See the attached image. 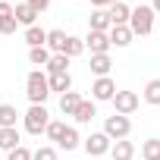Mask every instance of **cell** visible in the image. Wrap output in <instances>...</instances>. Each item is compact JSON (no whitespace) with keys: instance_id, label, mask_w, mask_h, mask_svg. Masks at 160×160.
I'll return each mask as SVG.
<instances>
[{"instance_id":"cell-2","label":"cell","mask_w":160,"mask_h":160,"mask_svg":"<svg viewBox=\"0 0 160 160\" xmlns=\"http://www.w3.org/2000/svg\"><path fill=\"white\" fill-rule=\"evenodd\" d=\"M129 28H132V35L138 38H144V35H151L154 28H157V13H154V7H132V19H129Z\"/></svg>"},{"instance_id":"cell-17","label":"cell","mask_w":160,"mask_h":160,"mask_svg":"<svg viewBox=\"0 0 160 160\" xmlns=\"http://www.w3.org/2000/svg\"><path fill=\"white\" fill-rule=\"evenodd\" d=\"M22 144V132L19 129H0V151H16Z\"/></svg>"},{"instance_id":"cell-28","label":"cell","mask_w":160,"mask_h":160,"mask_svg":"<svg viewBox=\"0 0 160 160\" xmlns=\"http://www.w3.org/2000/svg\"><path fill=\"white\" fill-rule=\"evenodd\" d=\"M63 53L72 60V57H78V53H85V38H75V35H69L66 38V47H63Z\"/></svg>"},{"instance_id":"cell-23","label":"cell","mask_w":160,"mask_h":160,"mask_svg":"<svg viewBox=\"0 0 160 160\" xmlns=\"http://www.w3.org/2000/svg\"><path fill=\"white\" fill-rule=\"evenodd\" d=\"M141 98H144V104L160 107V78H151V82L144 85V91H141Z\"/></svg>"},{"instance_id":"cell-18","label":"cell","mask_w":160,"mask_h":160,"mask_svg":"<svg viewBox=\"0 0 160 160\" xmlns=\"http://www.w3.org/2000/svg\"><path fill=\"white\" fill-rule=\"evenodd\" d=\"M94 116H98V104H94V101H82V107L75 110L72 119H75V126H88Z\"/></svg>"},{"instance_id":"cell-16","label":"cell","mask_w":160,"mask_h":160,"mask_svg":"<svg viewBox=\"0 0 160 160\" xmlns=\"http://www.w3.org/2000/svg\"><path fill=\"white\" fill-rule=\"evenodd\" d=\"M107 35H110V44H113V47H129V44H132V38H135L129 25H113Z\"/></svg>"},{"instance_id":"cell-22","label":"cell","mask_w":160,"mask_h":160,"mask_svg":"<svg viewBox=\"0 0 160 160\" xmlns=\"http://www.w3.org/2000/svg\"><path fill=\"white\" fill-rule=\"evenodd\" d=\"M50 91H57V94L72 91V75H69V72H57V75H50Z\"/></svg>"},{"instance_id":"cell-3","label":"cell","mask_w":160,"mask_h":160,"mask_svg":"<svg viewBox=\"0 0 160 160\" xmlns=\"http://www.w3.org/2000/svg\"><path fill=\"white\" fill-rule=\"evenodd\" d=\"M47 126H50V113H47V107L44 104H32L28 110H25V116H22V129L28 132V135H44L47 132Z\"/></svg>"},{"instance_id":"cell-34","label":"cell","mask_w":160,"mask_h":160,"mask_svg":"<svg viewBox=\"0 0 160 160\" xmlns=\"http://www.w3.org/2000/svg\"><path fill=\"white\" fill-rule=\"evenodd\" d=\"M151 7H154V13L160 16V0H154V3H151Z\"/></svg>"},{"instance_id":"cell-27","label":"cell","mask_w":160,"mask_h":160,"mask_svg":"<svg viewBox=\"0 0 160 160\" xmlns=\"http://www.w3.org/2000/svg\"><path fill=\"white\" fill-rule=\"evenodd\" d=\"M141 160H160V138L141 141Z\"/></svg>"},{"instance_id":"cell-6","label":"cell","mask_w":160,"mask_h":160,"mask_svg":"<svg viewBox=\"0 0 160 160\" xmlns=\"http://www.w3.org/2000/svg\"><path fill=\"white\" fill-rule=\"evenodd\" d=\"M116 82H113V78L110 75H104V78H94V82H91V101L94 104H104V101H113L116 98Z\"/></svg>"},{"instance_id":"cell-30","label":"cell","mask_w":160,"mask_h":160,"mask_svg":"<svg viewBox=\"0 0 160 160\" xmlns=\"http://www.w3.org/2000/svg\"><path fill=\"white\" fill-rule=\"evenodd\" d=\"M32 157H35V151H28L25 144H19L16 151H10V154H7V160H32Z\"/></svg>"},{"instance_id":"cell-13","label":"cell","mask_w":160,"mask_h":160,"mask_svg":"<svg viewBox=\"0 0 160 160\" xmlns=\"http://www.w3.org/2000/svg\"><path fill=\"white\" fill-rule=\"evenodd\" d=\"M82 135H78V129L75 126H66V132L60 135V141H57V148H63V151H75V148H82Z\"/></svg>"},{"instance_id":"cell-24","label":"cell","mask_w":160,"mask_h":160,"mask_svg":"<svg viewBox=\"0 0 160 160\" xmlns=\"http://www.w3.org/2000/svg\"><path fill=\"white\" fill-rule=\"evenodd\" d=\"M16 119H19V113L13 104H0V129H16Z\"/></svg>"},{"instance_id":"cell-14","label":"cell","mask_w":160,"mask_h":160,"mask_svg":"<svg viewBox=\"0 0 160 160\" xmlns=\"http://www.w3.org/2000/svg\"><path fill=\"white\" fill-rule=\"evenodd\" d=\"M107 13H110V22H113V25H129V19H132V7L122 3V0H116Z\"/></svg>"},{"instance_id":"cell-36","label":"cell","mask_w":160,"mask_h":160,"mask_svg":"<svg viewBox=\"0 0 160 160\" xmlns=\"http://www.w3.org/2000/svg\"><path fill=\"white\" fill-rule=\"evenodd\" d=\"M3 3H10V0H3Z\"/></svg>"},{"instance_id":"cell-31","label":"cell","mask_w":160,"mask_h":160,"mask_svg":"<svg viewBox=\"0 0 160 160\" xmlns=\"http://www.w3.org/2000/svg\"><path fill=\"white\" fill-rule=\"evenodd\" d=\"M32 160H57V148L44 144V148H38V151H35V157H32Z\"/></svg>"},{"instance_id":"cell-26","label":"cell","mask_w":160,"mask_h":160,"mask_svg":"<svg viewBox=\"0 0 160 160\" xmlns=\"http://www.w3.org/2000/svg\"><path fill=\"white\" fill-rule=\"evenodd\" d=\"M57 72H69V57H66V53H53V57H50L47 75H57Z\"/></svg>"},{"instance_id":"cell-11","label":"cell","mask_w":160,"mask_h":160,"mask_svg":"<svg viewBox=\"0 0 160 160\" xmlns=\"http://www.w3.org/2000/svg\"><path fill=\"white\" fill-rule=\"evenodd\" d=\"M88 69H91V75H94V78H104V75H110V69H113V60H110V53H94V57H91V63H88Z\"/></svg>"},{"instance_id":"cell-19","label":"cell","mask_w":160,"mask_h":160,"mask_svg":"<svg viewBox=\"0 0 160 160\" xmlns=\"http://www.w3.org/2000/svg\"><path fill=\"white\" fill-rule=\"evenodd\" d=\"M25 44H28V50L32 47H47V32L41 28V25H32V28H25Z\"/></svg>"},{"instance_id":"cell-25","label":"cell","mask_w":160,"mask_h":160,"mask_svg":"<svg viewBox=\"0 0 160 160\" xmlns=\"http://www.w3.org/2000/svg\"><path fill=\"white\" fill-rule=\"evenodd\" d=\"M50 47H32L28 50V60H32V66H44L47 69V63H50Z\"/></svg>"},{"instance_id":"cell-15","label":"cell","mask_w":160,"mask_h":160,"mask_svg":"<svg viewBox=\"0 0 160 160\" xmlns=\"http://www.w3.org/2000/svg\"><path fill=\"white\" fill-rule=\"evenodd\" d=\"M113 22H110V13L107 10H94L88 16V32H110Z\"/></svg>"},{"instance_id":"cell-29","label":"cell","mask_w":160,"mask_h":160,"mask_svg":"<svg viewBox=\"0 0 160 160\" xmlns=\"http://www.w3.org/2000/svg\"><path fill=\"white\" fill-rule=\"evenodd\" d=\"M63 132H66V122H63V119H50V126H47V132H44V135H47V138H50V141L57 144Z\"/></svg>"},{"instance_id":"cell-9","label":"cell","mask_w":160,"mask_h":160,"mask_svg":"<svg viewBox=\"0 0 160 160\" xmlns=\"http://www.w3.org/2000/svg\"><path fill=\"white\" fill-rule=\"evenodd\" d=\"M110 35L107 32H88L85 35V50H91V57L94 53H110Z\"/></svg>"},{"instance_id":"cell-33","label":"cell","mask_w":160,"mask_h":160,"mask_svg":"<svg viewBox=\"0 0 160 160\" xmlns=\"http://www.w3.org/2000/svg\"><path fill=\"white\" fill-rule=\"evenodd\" d=\"M28 3H32V7L38 10V13H44V10L50 7V0H28Z\"/></svg>"},{"instance_id":"cell-32","label":"cell","mask_w":160,"mask_h":160,"mask_svg":"<svg viewBox=\"0 0 160 160\" xmlns=\"http://www.w3.org/2000/svg\"><path fill=\"white\" fill-rule=\"evenodd\" d=\"M113 3H116V0H91V7H94V10H110Z\"/></svg>"},{"instance_id":"cell-10","label":"cell","mask_w":160,"mask_h":160,"mask_svg":"<svg viewBox=\"0 0 160 160\" xmlns=\"http://www.w3.org/2000/svg\"><path fill=\"white\" fill-rule=\"evenodd\" d=\"M38 10L28 3V0H22V3H16V19H19V25H25V28H32V25H38Z\"/></svg>"},{"instance_id":"cell-21","label":"cell","mask_w":160,"mask_h":160,"mask_svg":"<svg viewBox=\"0 0 160 160\" xmlns=\"http://www.w3.org/2000/svg\"><path fill=\"white\" fill-rule=\"evenodd\" d=\"M66 32L63 28H50L47 32V47H50V53H63V47H66Z\"/></svg>"},{"instance_id":"cell-8","label":"cell","mask_w":160,"mask_h":160,"mask_svg":"<svg viewBox=\"0 0 160 160\" xmlns=\"http://www.w3.org/2000/svg\"><path fill=\"white\" fill-rule=\"evenodd\" d=\"M16 28H19L16 7H13V3H3V0H0V35H16Z\"/></svg>"},{"instance_id":"cell-5","label":"cell","mask_w":160,"mask_h":160,"mask_svg":"<svg viewBox=\"0 0 160 160\" xmlns=\"http://www.w3.org/2000/svg\"><path fill=\"white\" fill-rule=\"evenodd\" d=\"M82 148H85V154H88V157H104V154H110L113 138H110L107 132H91V135L82 141Z\"/></svg>"},{"instance_id":"cell-1","label":"cell","mask_w":160,"mask_h":160,"mask_svg":"<svg viewBox=\"0 0 160 160\" xmlns=\"http://www.w3.org/2000/svg\"><path fill=\"white\" fill-rule=\"evenodd\" d=\"M25 94H28L32 104H44V101L53 94V91H50V75L41 72V69H32V72L25 75Z\"/></svg>"},{"instance_id":"cell-35","label":"cell","mask_w":160,"mask_h":160,"mask_svg":"<svg viewBox=\"0 0 160 160\" xmlns=\"http://www.w3.org/2000/svg\"><path fill=\"white\" fill-rule=\"evenodd\" d=\"M157 32H160V16H157Z\"/></svg>"},{"instance_id":"cell-12","label":"cell","mask_w":160,"mask_h":160,"mask_svg":"<svg viewBox=\"0 0 160 160\" xmlns=\"http://www.w3.org/2000/svg\"><path fill=\"white\" fill-rule=\"evenodd\" d=\"M82 94H78V91H66V94H60V113L63 116H75V110L78 107H82Z\"/></svg>"},{"instance_id":"cell-20","label":"cell","mask_w":160,"mask_h":160,"mask_svg":"<svg viewBox=\"0 0 160 160\" xmlns=\"http://www.w3.org/2000/svg\"><path fill=\"white\" fill-rule=\"evenodd\" d=\"M110 157H113V160H132V157H135V144H132L129 138H122V141H113V148H110Z\"/></svg>"},{"instance_id":"cell-7","label":"cell","mask_w":160,"mask_h":160,"mask_svg":"<svg viewBox=\"0 0 160 160\" xmlns=\"http://www.w3.org/2000/svg\"><path fill=\"white\" fill-rule=\"evenodd\" d=\"M110 104H113V110H116V113H122V116H132V113L138 110L141 98H138L135 91H116V98H113Z\"/></svg>"},{"instance_id":"cell-4","label":"cell","mask_w":160,"mask_h":160,"mask_svg":"<svg viewBox=\"0 0 160 160\" xmlns=\"http://www.w3.org/2000/svg\"><path fill=\"white\" fill-rule=\"evenodd\" d=\"M104 132H107L113 141H122V138H129V132H132V119L122 116V113H113V116L104 119Z\"/></svg>"}]
</instances>
